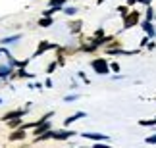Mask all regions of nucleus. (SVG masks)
Masks as SVG:
<instances>
[{"label":"nucleus","instance_id":"obj_1","mask_svg":"<svg viewBox=\"0 0 156 148\" xmlns=\"http://www.w3.org/2000/svg\"><path fill=\"white\" fill-rule=\"evenodd\" d=\"M91 67H93L98 75H108V73L112 71L110 66H108V62L104 60V58H97V60H93V62H91Z\"/></svg>","mask_w":156,"mask_h":148},{"label":"nucleus","instance_id":"obj_2","mask_svg":"<svg viewBox=\"0 0 156 148\" xmlns=\"http://www.w3.org/2000/svg\"><path fill=\"white\" fill-rule=\"evenodd\" d=\"M137 23H139V12H129L127 15L123 17V29H131V27H135Z\"/></svg>","mask_w":156,"mask_h":148},{"label":"nucleus","instance_id":"obj_3","mask_svg":"<svg viewBox=\"0 0 156 148\" xmlns=\"http://www.w3.org/2000/svg\"><path fill=\"white\" fill-rule=\"evenodd\" d=\"M85 139H91V140H94V143H108V139L106 135H100V133H81Z\"/></svg>","mask_w":156,"mask_h":148},{"label":"nucleus","instance_id":"obj_4","mask_svg":"<svg viewBox=\"0 0 156 148\" xmlns=\"http://www.w3.org/2000/svg\"><path fill=\"white\" fill-rule=\"evenodd\" d=\"M141 27H143V31H145L151 39H154L156 37V29H154V25H152V21H148V19H145L141 23Z\"/></svg>","mask_w":156,"mask_h":148},{"label":"nucleus","instance_id":"obj_5","mask_svg":"<svg viewBox=\"0 0 156 148\" xmlns=\"http://www.w3.org/2000/svg\"><path fill=\"white\" fill-rule=\"evenodd\" d=\"M75 135V131H54V137L52 139H56V140H66V139H71Z\"/></svg>","mask_w":156,"mask_h":148},{"label":"nucleus","instance_id":"obj_6","mask_svg":"<svg viewBox=\"0 0 156 148\" xmlns=\"http://www.w3.org/2000/svg\"><path fill=\"white\" fill-rule=\"evenodd\" d=\"M27 114V110H14V112H8V114H4L2 119L4 121H10V119H14V117H23Z\"/></svg>","mask_w":156,"mask_h":148},{"label":"nucleus","instance_id":"obj_7","mask_svg":"<svg viewBox=\"0 0 156 148\" xmlns=\"http://www.w3.org/2000/svg\"><path fill=\"white\" fill-rule=\"evenodd\" d=\"M81 117H87V114H85V112H75L73 115H69L68 119L64 121V125H68V127H69V123H73V121H77V119H81Z\"/></svg>","mask_w":156,"mask_h":148},{"label":"nucleus","instance_id":"obj_8","mask_svg":"<svg viewBox=\"0 0 156 148\" xmlns=\"http://www.w3.org/2000/svg\"><path fill=\"white\" fill-rule=\"evenodd\" d=\"M14 71V66H0V79L10 77V73Z\"/></svg>","mask_w":156,"mask_h":148},{"label":"nucleus","instance_id":"obj_9","mask_svg":"<svg viewBox=\"0 0 156 148\" xmlns=\"http://www.w3.org/2000/svg\"><path fill=\"white\" fill-rule=\"evenodd\" d=\"M48 48H56V44H48V43H41V46L37 48V52H35V56H41L44 50H48Z\"/></svg>","mask_w":156,"mask_h":148},{"label":"nucleus","instance_id":"obj_10","mask_svg":"<svg viewBox=\"0 0 156 148\" xmlns=\"http://www.w3.org/2000/svg\"><path fill=\"white\" fill-rule=\"evenodd\" d=\"M46 131H50V123H48V121H43L41 125H37V129H35V135H39V133H46Z\"/></svg>","mask_w":156,"mask_h":148},{"label":"nucleus","instance_id":"obj_11","mask_svg":"<svg viewBox=\"0 0 156 148\" xmlns=\"http://www.w3.org/2000/svg\"><path fill=\"white\" fill-rule=\"evenodd\" d=\"M23 137H25V127H21V129H17L16 133H12L10 140H17V139H23Z\"/></svg>","mask_w":156,"mask_h":148},{"label":"nucleus","instance_id":"obj_12","mask_svg":"<svg viewBox=\"0 0 156 148\" xmlns=\"http://www.w3.org/2000/svg\"><path fill=\"white\" fill-rule=\"evenodd\" d=\"M20 39H21V35H12V37L2 39L0 43H2V44H12V43H16V40H20Z\"/></svg>","mask_w":156,"mask_h":148},{"label":"nucleus","instance_id":"obj_13","mask_svg":"<svg viewBox=\"0 0 156 148\" xmlns=\"http://www.w3.org/2000/svg\"><path fill=\"white\" fill-rule=\"evenodd\" d=\"M139 125H143V127H154L156 125V117H154V119H141Z\"/></svg>","mask_w":156,"mask_h":148},{"label":"nucleus","instance_id":"obj_14","mask_svg":"<svg viewBox=\"0 0 156 148\" xmlns=\"http://www.w3.org/2000/svg\"><path fill=\"white\" fill-rule=\"evenodd\" d=\"M39 25H41V27H50V25H52V19H50V17H46V15H44L43 19L39 21Z\"/></svg>","mask_w":156,"mask_h":148},{"label":"nucleus","instance_id":"obj_15","mask_svg":"<svg viewBox=\"0 0 156 148\" xmlns=\"http://www.w3.org/2000/svg\"><path fill=\"white\" fill-rule=\"evenodd\" d=\"M62 12H64L66 15H75V14H77V8H73V6H69V8H64Z\"/></svg>","mask_w":156,"mask_h":148},{"label":"nucleus","instance_id":"obj_16","mask_svg":"<svg viewBox=\"0 0 156 148\" xmlns=\"http://www.w3.org/2000/svg\"><path fill=\"white\" fill-rule=\"evenodd\" d=\"M147 19H148V21L154 19V10H152V6H147Z\"/></svg>","mask_w":156,"mask_h":148},{"label":"nucleus","instance_id":"obj_17","mask_svg":"<svg viewBox=\"0 0 156 148\" xmlns=\"http://www.w3.org/2000/svg\"><path fill=\"white\" fill-rule=\"evenodd\" d=\"M118 12H119V15H122V17H125V15H127V14H129V10H127V6H119V8H118Z\"/></svg>","mask_w":156,"mask_h":148},{"label":"nucleus","instance_id":"obj_18","mask_svg":"<svg viewBox=\"0 0 156 148\" xmlns=\"http://www.w3.org/2000/svg\"><path fill=\"white\" fill-rule=\"evenodd\" d=\"M79 98V94H69V96H66L64 98V102H73V100Z\"/></svg>","mask_w":156,"mask_h":148},{"label":"nucleus","instance_id":"obj_19","mask_svg":"<svg viewBox=\"0 0 156 148\" xmlns=\"http://www.w3.org/2000/svg\"><path fill=\"white\" fill-rule=\"evenodd\" d=\"M145 143H147V144H156V135H151V137H147V139H145Z\"/></svg>","mask_w":156,"mask_h":148},{"label":"nucleus","instance_id":"obj_20","mask_svg":"<svg viewBox=\"0 0 156 148\" xmlns=\"http://www.w3.org/2000/svg\"><path fill=\"white\" fill-rule=\"evenodd\" d=\"M21 121V117H14V119H10V127H17Z\"/></svg>","mask_w":156,"mask_h":148},{"label":"nucleus","instance_id":"obj_21","mask_svg":"<svg viewBox=\"0 0 156 148\" xmlns=\"http://www.w3.org/2000/svg\"><path fill=\"white\" fill-rule=\"evenodd\" d=\"M56 67H58V64H56V62H52V64H50V66H48V67H46V73H48V75H50V73H52V71H54V69H56Z\"/></svg>","mask_w":156,"mask_h":148},{"label":"nucleus","instance_id":"obj_22","mask_svg":"<svg viewBox=\"0 0 156 148\" xmlns=\"http://www.w3.org/2000/svg\"><path fill=\"white\" fill-rule=\"evenodd\" d=\"M66 0H50V6H64Z\"/></svg>","mask_w":156,"mask_h":148},{"label":"nucleus","instance_id":"obj_23","mask_svg":"<svg viewBox=\"0 0 156 148\" xmlns=\"http://www.w3.org/2000/svg\"><path fill=\"white\" fill-rule=\"evenodd\" d=\"M17 75H20V77H27V79H31V73H27V71H23V67H21V71H17Z\"/></svg>","mask_w":156,"mask_h":148},{"label":"nucleus","instance_id":"obj_24","mask_svg":"<svg viewBox=\"0 0 156 148\" xmlns=\"http://www.w3.org/2000/svg\"><path fill=\"white\" fill-rule=\"evenodd\" d=\"M110 69H112V71H119V64H116V62L110 64Z\"/></svg>","mask_w":156,"mask_h":148},{"label":"nucleus","instance_id":"obj_25","mask_svg":"<svg viewBox=\"0 0 156 148\" xmlns=\"http://www.w3.org/2000/svg\"><path fill=\"white\" fill-rule=\"evenodd\" d=\"M148 40H151V37H148V35H147V37L141 40V46H147V44H148Z\"/></svg>","mask_w":156,"mask_h":148},{"label":"nucleus","instance_id":"obj_26","mask_svg":"<svg viewBox=\"0 0 156 148\" xmlns=\"http://www.w3.org/2000/svg\"><path fill=\"white\" fill-rule=\"evenodd\" d=\"M73 25V31H79V27H81V21H75V23H71Z\"/></svg>","mask_w":156,"mask_h":148},{"label":"nucleus","instance_id":"obj_27","mask_svg":"<svg viewBox=\"0 0 156 148\" xmlns=\"http://www.w3.org/2000/svg\"><path fill=\"white\" fill-rule=\"evenodd\" d=\"M139 2H141V4H145V6H151L152 0H139Z\"/></svg>","mask_w":156,"mask_h":148},{"label":"nucleus","instance_id":"obj_28","mask_svg":"<svg viewBox=\"0 0 156 148\" xmlns=\"http://www.w3.org/2000/svg\"><path fill=\"white\" fill-rule=\"evenodd\" d=\"M94 35H97V37H104V31H102V29H98V31L94 33Z\"/></svg>","mask_w":156,"mask_h":148},{"label":"nucleus","instance_id":"obj_29","mask_svg":"<svg viewBox=\"0 0 156 148\" xmlns=\"http://www.w3.org/2000/svg\"><path fill=\"white\" fill-rule=\"evenodd\" d=\"M125 2H127L129 6H133V4H137V2H139V0H125Z\"/></svg>","mask_w":156,"mask_h":148},{"label":"nucleus","instance_id":"obj_30","mask_svg":"<svg viewBox=\"0 0 156 148\" xmlns=\"http://www.w3.org/2000/svg\"><path fill=\"white\" fill-rule=\"evenodd\" d=\"M102 2H106V0H98V4H102Z\"/></svg>","mask_w":156,"mask_h":148},{"label":"nucleus","instance_id":"obj_31","mask_svg":"<svg viewBox=\"0 0 156 148\" xmlns=\"http://www.w3.org/2000/svg\"><path fill=\"white\" fill-rule=\"evenodd\" d=\"M0 104H2V98H0Z\"/></svg>","mask_w":156,"mask_h":148}]
</instances>
